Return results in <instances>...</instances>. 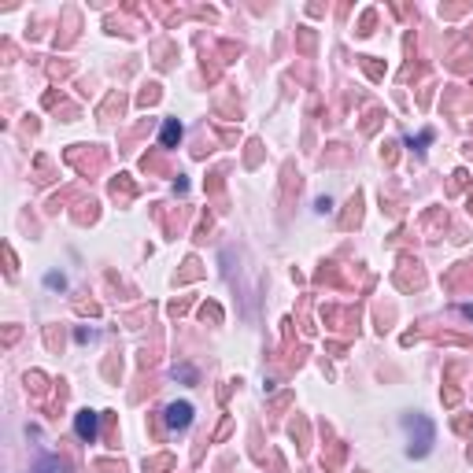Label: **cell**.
<instances>
[{
    "mask_svg": "<svg viewBox=\"0 0 473 473\" xmlns=\"http://www.w3.org/2000/svg\"><path fill=\"white\" fill-rule=\"evenodd\" d=\"M403 429L411 433V440H414V429H418V444L411 448V455H414V459H421V455H429V448H433V421H429V418H421V414H414V418H403Z\"/></svg>",
    "mask_w": 473,
    "mask_h": 473,
    "instance_id": "cell-1",
    "label": "cell"
},
{
    "mask_svg": "<svg viewBox=\"0 0 473 473\" xmlns=\"http://www.w3.org/2000/svg\"><path fill=\"white\" fill-rule=\"evenodd\" d=\"M167 426L170 429H189L192 426V403H170L167 407Z\"/></svg>",
    "mask_w": 473,
    "mask_h": 473,
    "instance_id": "cell-2",
    "label": "cell"
},
{
    "mask_svg": "<svg viewBox=\"0 0 473 473\" xmlns=\"http://www.w3.org/2000/svg\"><path fill=\"white\" fill-rule=\"evenodd\" d=\"M74 429H78L81 440H93V436H96V414H93V411H81V414L74 418Z\"/></svg>",
    "mask_w": 473,
    "mask_h": 473,
    "instance_id": "cell-3",
    "label": "cell"
},
{
    "mask_svg": "<svg viewBox=\"0 0 473 473\" xmlns=\"http://www.w3.org/2000/svg\"><path fill=\"white\" fill-rule=\"evenodd\" d=\"M159 141H163V148H174L177 141H182V122L177 119H170L167 126H163V134H159Z\"/></svg>",
    "mask_w": 473,
    "mask_h": 473,
    "instance_id": "cell-4",
    "label": "cell"
},
{
    "mask_svg": "<svg viewBox=\"0 0 473 473\" xmlns=\"http://www.w3.org/2000/svg\"><path fill=\"white\" fill-rule=\"evenodd\" d=\"M34 473H67V466H63V459H56V455H45V459H37Z\"/></svg>",
    "mask_w": 473,
    "mask_h": 473,
    "instance_id": "cell-5",
    "label": "cell"
}]
</instances>
